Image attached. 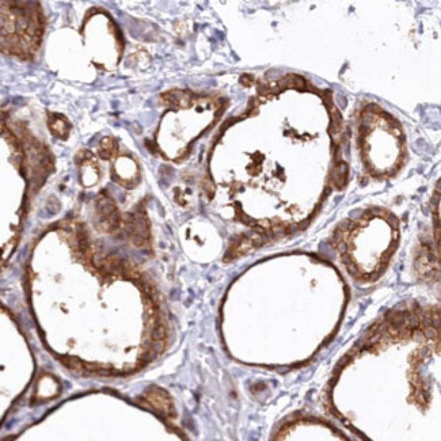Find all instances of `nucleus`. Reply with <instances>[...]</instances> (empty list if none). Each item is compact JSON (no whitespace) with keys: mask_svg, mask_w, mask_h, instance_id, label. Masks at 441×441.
I'll use <instances>...</instances> for the list:
<instances>
[{"mask_svg":"<svg viewBox=\"0 0 441 441\" xmlns=\"http://www.w3.org/2000/svg\"><path fill=\"white\" fill-rule=\"evenodd\" d=\"M49 128L53 132V135L58 136V137H65L68 135L69 129H71V126L67 122V119L57 114L51 117V119H49Z\"/></svg>","mask_w":441,"mask_h":441,"instance_id":"f257e3e1","label":"nucleus"},{"mask_svg":"<svg viewBox=\"0 0 441 441\" xmlns=\"http://www.w3.org/2000/svg\"><path fill=\"white\" fill-rule=\"evenodd\" d=\"M114 140L111 137H105L101 141V148H99V155L104 159H109L110 156L114 154Z\"/></svg>","mask_w":441,"mask_h":441,"instance_id":"f03ea898","label":"nucleus"}]
</instances>
